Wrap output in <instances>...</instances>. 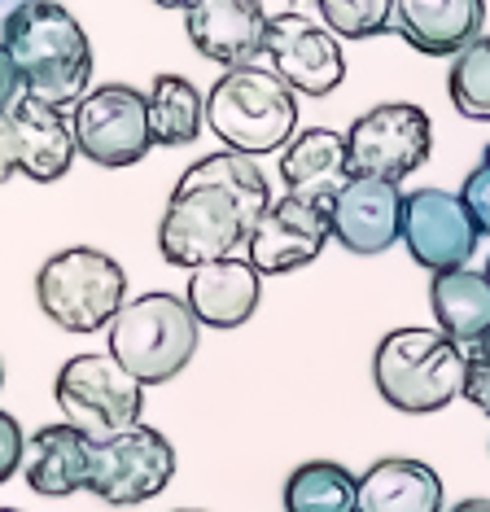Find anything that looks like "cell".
<instances>
[{"mask_svg":"<svg viewBox=\"0 0 490 512\" xmlns=\"http://www.w3.org/2000/svg\"><path fill=\"white\" fill-rule=\"evenodd\" d=\"M272 202L267 176L245 154H206L175 184L158 224V250L171 267H202L232 259Z\"/></svg>","mask_w":490,"mask_h":512,"instance_id":"6da1fadb","label":"cell"},{"mask_svg":"<svg viewBox=\"0 0 490 512\" xmlns=\"http://www.w3.org/2000/svg\"><path fill=\"white\" fill-rule=\"evenodd\" d=\"M0 44L14 57L22 92L57 110L79 106L92 79V44L66 5L57 0L18 5L0 27Z\"/></svg>","mask_w":490,"mask_h":512,"instance_id":"7a4b0ae2","label":"cell"},{"mask_svg":"<svg viewBox=\"0 0 490 512\" xmlns=\"http://www.w3.org/2000/svg\"><path fill=\"white\" fill-rule=\"evenodd\" d=\"M372 381L394 412H442L464 394V346L438 329H394L377 342Z\"/></svg>","mask_w":490,"mask_h":512,"instance_id":"3957f363","label":"cell"},{"mask_svg":"<svg viewBox=\"0 0 490 512\" xmlns=\"http://www.w3.org/2000/svg\"><path fill=\"white\" fill-rule=\"evenodd\" d=\"M206 123L232 154H280L298 132V92L267 66H241L210 88Z\"/></svg>","mask_w":490,"mask_h":512,"instance_id":"277c9868","label":"cell"},{"mask_svg":"<svg viewBox=\"0 0 490 512\" xmlns=\"http://www.w3.org/2000/svg\"><path fill=\"white\" fill-rule=\"evenodd\" d=\"M197 337H202V324L184 298L140 294L123 302V311L110 320V355L140 386H162L189 368V359L197 355Z\"/></svg>","mask_w":490,"mask_h":512,"instance_id":"5b68a950","label":"cell"},{"mask_svg":"<svg viewBox=\"0 0 490 512\" xmlns=\"http://www.w3.org/2000/svg\"><path fill=\"white\" fill-rule=\"evenodd\" d=\"M40 311L66 333H97L105 329L127 302V272L119 259L92 246H70L53 254L35 276Z\"/></svg>","mask_w":490,"mask_h":512,"instance_id":"8992f818","label":"cell"},{"mask_svg":"<svg viewBox=\"0 0 490 512\" xmlns=\"http://www.w3.org/2000/svg\"><path fill=\"white\" fill-rule=\"evenodd\" d=\"M53 399L62 407L66 425L84 429L92 442L127 434L145 416V386L110 351L66 359L62 372H57Z\"/></svg>","mask_w":490,"mask_h":512,"instance_id":"52a82bcc","label":"cell"},{"mask_svg":"<svg viewBox=\"0 0 490 512\" xmlns=\"http://www.w3.org/2000/svg\"><path fill=\"white\" fill-rule=\"evenodd\" d=\"M429 149H434V123H429V114L412 106V101L372 106L368 114H359L346 132L350 176L403 184L412 171H420L429 162Z\"/></svg>","mask_w":490,"mask_h":512,"instance_id":"ba28073f","label":"cell"},{"mask_svg":"<svg viewBox=\"0 0 490 512\" xmlns=\"http://www.w3.org/2000/svg\"><path fill=\"white\" fill-rule=\"evenodd\" d=\"M175 477V447L167 434L136 425L127 434L92 442V473L88 491L114 508H132L162 495Z\"/></svg>","mask_w":490,"mask_h":512,"instance_id":"9c48e42d","label":"cell"},{"mask_svg":"<svg viewBox=\"0 0 490 512\" xmlns=\"http://www.w3.org/2000/svg\"><path fill=\"white\" fill-rule=\"evenodd\" d=\"M70 132H75V149L97 167H132L154 149L145 92L127 84H101L84 92Z\"/></svg>","mask_w":490,"mask_h":512,"instance_id":"30bf717a","label":"cell"},{"mask_svg":"<svg viewBox=\"0 0 490 512\" xmlns=\"http://www.w3.org/2000/svg\"><path fill=\"white\" fill-rule=\"evenodd\" d=\"M263 66L280 75L298 97H329L346 79L342 44L324 22L307 14H276L267 18Z\"/></svg>","mask_w":490,"mask_h":512,"instance_id":"8fae6325","label":"cell"},{"mask_svg":"<svg viewBox=\"0 0 490 512\" xmlns=\"http://www.w3.org/2000/svg\"><path fill=\"white\" fill-rule=\"evenodd\" d=\"M403 246L425 272H455L469 267L477 250V224L460 193L451 189H412L403 193Z\"/></svg>","mask_w":490,"mask_h":512,"instance_id":"7c38bea8","label":"cell"},{"mask_svg":"<svg viewBox=\"0 0 490 512\" xmlns=\"http://www.w3.org/2000/svg\"><path fill=\"white\" fill-rule=\"evenodd\" d=\"M333 241L329 215L315 206L298 202V197L280 193L267 202L259 224L245 237V259L259 276H285L320 259V250Z\"/></svg>","mask_w":490,"mask_h":512,"instance_id":"4fadbf2b","label":"cell"},{"mask_svg":"<svg viewBox=\"0 0 490 512\" xmlns=\"http://www.w3.org/2000/svg\"><path fill=\"white\" fill-rule=\"evenodd\" d=\"M184 31L206 62L241 71L263 62L267 9L259 0H193L184 9Z\"/></svg>","mask_w":490,"mask_h":512,"instance_id":"5bb4252c","label":"cell"},{"mask_svg":"<svg viewBox=\"0 0 490 512\" xmlns=\"http://www.w3.org/2000/svg\"><path fill=\"white\" fill-rule=\"evenodd\" d=\"M329 228L350 254H385L403 237V189L390 180L350 176L333 197Z\"/></svg>","mask_w":490,"mask_h":512,"instance_id":"9a60e30c","label":"cell"},{"mask_svg":"<svg viewBox=\"0 0 490 512\" xmlns=\"http://www.w3.org/2000/svg\"><path fill=\"white\" fill-rule=\"evenodd\" d=\"M5 123L14 132V149H18V171L27 180L53 184L62 180L75 162V132L66 123V110L44 106L31 92H18L5 106Z\"/></svg>","mask_w":490,"mask_h":512,"instance_id":"2e32d148","label":"cell"},{"mask_svg":"<svg viewBox=\"0 0 490 512\" xmlns=\"http://www.w3.org/2000/svg\"><path fill=\"white\" fill-rule=\"evenodd\" d=\"M280 180H285L289 197H298V202L329 215L333 197L342 193V184L350 180L346 132H333V127L294 132V141L280 149Z\"/></svg>","mask_w":490,"mask_h":512,"instance_id":"e0dca14e","label":"cell"},{"mask_svg":"<svg viewBox=\"0 0 490 512\" xmlns=\"http://www.w3.org/2000/svg\"><path fill=\"white\" fill-rule=\"evenodd\" d=\"M390 31L425 57H455L486 36V0H394Z\"/></svg>","mask_w":490,"mask_h":512,"instance_id":"ac0fdd59","label":"cell"},{"mask_svg":"<svg viewBox=\"0 0 490 512\" xmlns=\"http://www.w3.org/2000/svg\"><path fill=\"white\" fill-rule=\"evenodd\" d=\"M259 294H263V276L250 267V259H215L193 267L189 276V311L197 316V324H210V329H237L259 311Z\"/></svg>","mask_w":490,"mask_h":512,"instance_id":"d6986e66","label":"cell"},{"mask_svg":"<svg viewBox=\"0 0 490 512\" xmlns=\"http://www.w3.org/2000/svg\"><path fill=\"white\" fill-rule=\"evenodd\" d=\"M88 473H92V438L75 425H44L35 429V438L27 442L22 456V477L35 495L66 499L88 491Z\"/></svg>","mask_w":490,"mask_h":512,"instance_id":"ffe728a7","label":"cell"},{"mask_svg":"<svg viewBox=\"0 0 490 512\" xmlns=\"http://www.w3.org/2000/svg\"><path fill=\"white\" fill-rule=\"evenodd\" d=\"M355 512H442V477L407 456L377 460L359 477Z\"/></svg>","mask_w":490,"mask_h":512,"instance_id":"44dd1931","label":"cell"},{"mask_svg":"<svg viewBox=\"0 0 490 512\" xmlns=\"http://www.w3.org/2000/svg\"><path fill=\"white\" fill-rule=\"evenodd\" d=\"M429 307H434L438 333H447L460 346H473L477 337L490 333V276L477 267L438 272L429 281Z\"/></svg>","mask_w":490,"mask_h":512,"instance_id":"7402d4cb","label":"cell"},{"mask_svg":"<svg viewBox=\"0 0 490 512\" xmlns=\"http://www.w3.org/2000/svg\"><path fill=\"white\" fill-rule=\"evenodd\" d=\"M154 145H193L206 127V97L184 75H158L145 92Z\"/></svg>","mask_w":490,"mask_h":512,"instance_id":"603a6c76","label":"cell"},{"mask_svg":"<svg viewBox=\"0 0 490 512\" xmlns=\"http://www.w3.org/2000/svg\"><path fill=\"white\" fill-rule=\"evenodd\" d=\"M359 477L337 460H307L285 482V512H355Z\"/></svg>","mask_w":490,"mask_h":512,"instance_id":"cb8c5ba5","label":"cell"},{"mask_svg":"<svg viewBox=\"0 0 490 512\" xmlns=\"http://www.w3.org/2000/svg\"><path fill=\"white\" fill-rule=\"evenodd\" d=\"M447 88L464 119L490 123V36H477L469 49L455 53Z\"/></svg>","mask_w":490,"mask_h":512,"instance_id":"d4e9b609","label":"cell"},{"mask_svg":"<svg viewBox=\"0 0 490 512\" xmlns=\"http://www.w3.org/2000/svg\"><path fill=\"white\" fill-rule=\"evenodd\" d=\"M320 22L342 40H368L390 31L394 0H315Z\"/></svg>","mask_w":490,"mask_h":512,"instance_id":"484cf974","label":"cell"},{"mask_svg":"<svg viewBox=\"0 0 490 512\" xmlns=\"http://www.w3.org/2000/svg\"><path fill=\"white\" fill-rule=\"evenodd\" d=\"M477 412L490 416V333L477 337L473 346H464V394Z\"/></svg>","mask_w":490,"mask_h":512,"instance_id":"4316f807","label":"cell"},{"mask_svg":"<svg viewBox=\"0 0 490 512\" xmlns=\"http://www.w3.org/2000/svg\"><path fill=\"white\" fill-rule=\"evenodd\" d=\"M460 202L469 206V215L477 224V237H490V167H486V162H477L469 176H464Z\"/></svg>","mask_w":490,"mask_h":512,"instance_id":"83f0119b","label":"cell"},{"mask_svg":"<svg viewBox=\"0 0 490 512\" xmlns=\"http://www.w3.org/2000/svg\"><path fill=\"white\" fill-rule=\"evenodd\" d=\"M22 456H27V438H22V425L9 412H0V486L9 482L22 469Z\"/></svg>","mask_w":490,"mask_h":512,"instance_id":"f1b7e54d","label":"cell"},{"mask_svg":"<svg viewBox=\"0 0 490 512\" xmlns=\"http://www.w3.org/2000/svg\"><path fill=\"white\" fill-rule=\"evenodd\" d=\"M22 92V79H18V66H14V57H9V49L0 44V114H5V106L14 101Z\"/></svg>","mask_w":490,"mask_h":512,"instance_id":"f546056e","label":"cell"},{"mask_svg":"<svg viewBox=\"0 0 490 512\" xmlns=\"http://www.w3.org/2000/svg\"><path fill=\"white\" fill-rule=\"evenodd\" d=\"M18 171V149H14V132H9L5 114H0V184Z\"/></svg>","mask_w":490,"mask_h":512,"instance_id":"4dcf8cb0","label":"cell"},{"mask_svg":"<svg viewBox=\"0 0 490 512\" xmlns=\"http://www.w3.org/2000/svg\"><path fill=\"white\" fill-rule=\"evenodd\" d=\"M451 512H490V499H460Z\"/></svg>","mask_w":490,"mask_h":512,"instance_id":"1f68e13d","label":"cell"},{"mask_svg":"<svg viewBox=\"0 0 490 512\" xmlns=\"http://www.w3.org/2000/svg\"><path fill=\"white\" fill-rule=\"evenodd\" d=\"M18 5H27V0H0V27H5V22H9V14H14Z\"/></svg>","mask_w":490,"mask_h":512,"instance_id":"d6a6232c","label":"cell"},{"mask_svg":"<svg viewBox=\"0 0 490 512\" xmlns=\"http://www.w3.org/2000/svg\"><path fill=\"white\" fill-rule=\"evenodd\" d=\"M154 5H162V9H189L193 0H154Z\"/></svg>","mask_w":490,"mask_h":512,"instance_id":"836d02e7","label":"cell"},{"mask_svg":"<svg viewBox=\"0 0 490 512\" xmlns=\"http://www.w3.org/2000/svg\"><path fill=\"white\" fill-rule=\"evenodd\" d=\"M482 162H486V167H490V145H486V149H482Z\"/></svg>","mask_w":490,"mask_h":512,"instance_id":"e575fe53","label":"cell"},{"mask_svg":"<svg viewBox=\"0 0 490 512\" xmlns=\"http://www.w3.org/2000/svg\"><path fill=\"white\" fill-rule=\"evenodd\" d=\"M0 386H5V364H0Z\"/></svg>","mask_w":490,"mask_h":512,"instance_id":"d590c367","label":"cell"},{"mask_svg":"<svg viewBox=\"0 0 490 512\" xmlns=\"http://www.w3.org/2000/svg\"><path fill=\"white\" fill-rule=\"evenodd\" d=\"M175 512H197V508H175Z\"/></svg>","mask_w":490,"mask_h":512,"instance_id":"8d00e7d4","label":"cell"},{"mask_svg":"<svg viewBox=\"0 0 490 512\" xmlns=\"http://www.w3.org/2000/svg\"><path fill=\"white\" fill-rule=\"evenodd\" d=\"M0 512H18V508H0Z\"/></svg>","mask_w":490,"mask_h":512,"instance_id":"74e56055","label":"cell"},{"mask_svg":"<svg viewBox=\"0 0 490 512\" xmlns=\"http://www.w3.org/2000/svg\"><path fill=\"white\" fill-rule=\"evenodd\" d=\"M486 276H490V267H486Z\"/></svg>","mask_w":490,"mask_h":512,"instance_id":"f35d334b","label":"cell"}]
</instances>
